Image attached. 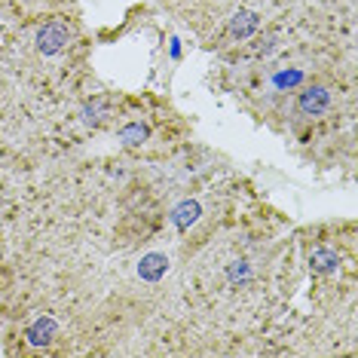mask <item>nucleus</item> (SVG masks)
Wrapping results in <instances>:
<instances>
[{
    "label": "nucleus",
    "instance_id": "10",
    "mask_svg": "<svg viewBox=\"0 0 358 358\" xmlns=\"http://www.w3.org/2000/svg\"><path fill=\"white\" fill-rule=\"evenodd\" d=\"M0 202H3V196H0Z\"/></svg>",
    "mask_w": 358,
    "mask_h": 358
},
{
    "label": "nucleus",
    "instance_id": "3",
    "mask_svg": "<svg viewBox=\"0 0 358 358\" xmlns=\"http://www.w3.org/2000/svg\"><path fill=\"white\" fill-rule=\"evenodd\" d=\"M55 334H59V322H55L52 315H40V319L28 324L25 337H28V343H34V346H46Z\"/></svg>",
    "mask_w": 358,
    "mask_h": 358
},
{
    "label": "nucleus",
    "instance_id": "9",
    "mask_svg": "<svg viewBox=\"0 0 358 358\" xmlns=\"http://www.w3.org/2000/svg\"><path fill=\"white\" fill-rule=\"evenodd\" d=\"M104 113H108V99L89 101L83 108V123H99V120H104Z\"/></svg>",
    "mask_w": 358,
    "mask_h": 358
},
{
    "label": "nucleus",
    "instance_id": "1",
    "mask_svg": "<svg viewBox=\"0 0 358 358\" xmlns=\"http://www.w3.org/2000/svg\"><path fill=\"white\" fill-rule=\"evenodd\" d=\"M34 43H37V52H40V55H59L64 46L71 43V28H68V22L52 19V22H46V25H40L37 34H34Z\"/></svg>",
    "mask_w": 358,
    "mask_h": 358
},
{
    "label": "nucleus",
    "instance_id": "6",
    "mask_svg": "<svg viewBox=\"0 0 358 358\" xmlns=\"http://www.w3.org/2000/svg\"><path fill=\"white\" fill-rule=\"evenodd\" d=\"M309 266H313V273L328 275V273H337L340 257H337V251H331V248H315L313 255H309Z\"/></svg>",
    "mask_w": 358,
    "mask_h": 358
},
{
    "label": "nucleus",
    "instance_id": "2",
    "mask_svg": "<svg viewBox=\"0 0 358 358\" xmlns=\"http://www.w3.org/2000/svg\"><path fill=\"white\" fill-rule=\"evenodd\" d=\"M328 108H331V89H324V86H306L297 95V110L303 117H322Z\"/></svg>",
    "mask_w": 358,
    "mask_h": 358
},
{
    "label": "nucleus",
    "instance_id": "5",
    "mask_svg": "<svg viewBox=\"0 0 358 358\" xmlns=\"http://www.w3.org/2000/svg\"><path fill=\"white\" fill-rule=\"evenodd\" d=\"M260 28V15L255 13V10H239L230 19V34L236 37V40H245V37H251L255 31Z\"/></svg>",
    "mask_w": 358,
    "mask_h": 358
},
{
    "label": "nucleus",
    "instance_id": "8",
    "mask_svg": "<svg viewBox=\"0 0 358 358\" xmlns=\"http://www.w3.org/2000/svg\"><path fill=\"white\" fill-rule=\"evenodd\" d=\"M251 275H255V270H251L248 260H233V264L227 266V282L230 285H245V282H251Z\"/></svg>",
    "mask_w": 358,
    "mask_h": 358
},
{
    "label": "nucleus",
    "instance_id": "4",
    "mask_svg": "<svg viewBox=\"0 0 358 358\" xmlns=\"http://www.w3.org/2000/svg\"><path fill=\"white\" fill-rule=\"evenodd\" d=\"M199 202H193V199H184L181 202V206H175L172 208V215H169V221H172V227H175V230H190V227L193 224H196L199 221Z\"/></svg>",
    "mask_w": 358,
    "mask_h": 358
},
{
    "label": "nucleus",
    "instance_id": "7",
    "mask_svg": "<svg viewBox=\"0 0 358 358\" xmlns=\"http://www.w3.org/2000/svg\"><path fill=\"white\" fill-rule=\"evenodd\" d=\"M148 135H150V129L144 123H129L126 129H120V141H123L126 148H135V144L148 141Z\"/></svg>",
    "mask_w": 358,
    "mask_h": 358
}]
</instances>
